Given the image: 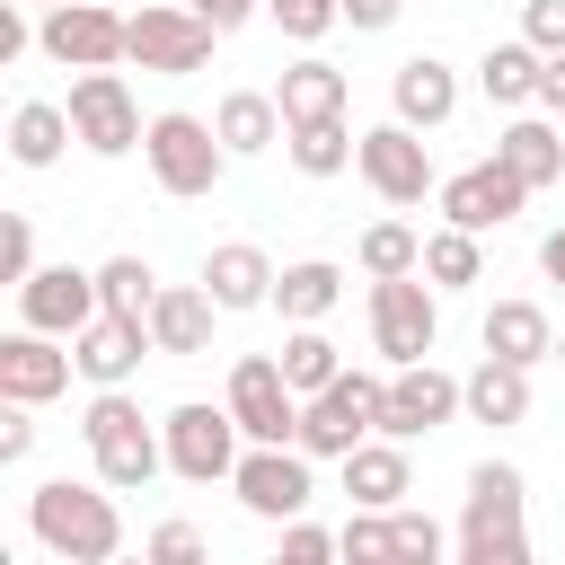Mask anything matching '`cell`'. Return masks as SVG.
<instances>
[{
	"label": "cell",
	"instance_id": "6da1fadb",
	"mask_svg": "<svg viewBox=\"0 0 565 565\" xmlns=\"http://www.w3.org/2000/svg\"><path fill=\"white\" fill-rule=\"evenodd\" d=\"M26 530H35V547L62 556V565H106V556H124V512H115V494H97V486H79V477H44V486L26 494Z\"/></svg>",
	"mask_w": 565,
	"mask_h": 565
},
{
	"label": "cell",
	"instance_id": "7a4b0ae2",
	"mask_svg": "<svg viewBox=\"0 0 565 565\" xmlns=\"http://www.w3.org/2000/svg\"><path fill=\"white\" fill-rule=\"evenodd\" d=\"M530 486L512 459H477L468 468V512H459V565H530Z\"/></svg>",
	"mask_w": 565,
	"mask_h": 565
},
{
	"label": "cell",
	"instance_id": "3957f363",
	"mask_svg": "<svg viewBox=\"0 0 565 565\" xmlns=\"http://www.w3.org/2000/svg\"><path fill=\"white\" fill-rule=\"evenodd\" d=\"M79 441H88V459H97V477L106 486H150L159 468H168V433H150L141 424V406L124 397V388H97L88 397V415H79Z\"/></svg>",
	"mask_w": 565,
	"mask_h": 565
},
{
	"label": "cell",
	"instance_id": "277c9868",
	"mask_svg": "<svg viewBox=\"0 0 565 565\" xmlns=\"http://www.w3.org/2000/svg\"><path fill=\"white\" fill-rule=\"evenodd\" d=\"M141 159H150L159 194H185V203H194V194H212V185L230 177V141H221V124H203V115H185V106L150 115Z\"/></svg>",
	"mask_w": 565,
	"mask_h": 565
},
{
	"label": "cell",
	"instance_id": "5b68a950",
	"mask_svg": "<svg viewBox=\"0 0 565 565\" xmlns=\"http://www.w3.org/2000/svg\"><path fill=\"white\" fill-rule=\"evenodd\" d=\"M35 44L62 71H115V62H132V9H115V0H62V9L35 18Z\"/></svg>",
	"mask_w": 565,
	"mask_h": 565
},
{
	"label": "cell",
	"instance_id": "8992f818",
	"mask_svg": "<svg viewBox=\"0 0 565 565\" xmlns=\"http://www.w3.org/2000/svg\"><path fill=\"white\" fill-rule=\"evenodd\" d=\"M380 406H388V380L380 371H335L318 397H300V450L309 459H344L353 441L380 433Z\"/></svg>",
	"mask_w": 565,
	"mask_h": 565
},
{
	"label": "cell",
	"instance_id": "52a82bcc",
	"mask_svg": "<svg viewBox=\"0 0 565 565\" xmlns=\"http://www.w3.org/2000/svg\"><path fill=\"white\" fill-rule=\"evenodd\" d=\"M371 344H380V362H433V344H441V282L433 274H380L371 282Z\"/></svg>",
	"mask_w": 565,
	"mask_h": 565
},
{
	"label": "cell",
	"instance_id": "ba28073f",
	"mask_svg": "<svg viewBox=\"0 0 565 565\" xmlns=\"http://www.w3.org/2000/svg\"><path fill=\"white\" fill-rule=\"evenodd\" d=\"M212 44H221V26H212L203 9H185V0H141V9H132V62L159 71V79L203 71Z\"/></svg>",
	"mask_w": 565,
	"mask_h": 565
},
{
	"label": "cell",
	"instance_id": "9c48e42d",
	"mask_svg": "<svg viewBox=\"0 0 565 565\" xmlns=\"http://www.w3.org/2000/svg\"><path fill=\"white\" fill-rule=\"evenodd\" d=\"M168 468L185 477V486H221L230 468H238V415H230V397L221 406H203V397H185V406H168Z\"/></svg>",
	"mask_w": 565,
	"mask_h": 565
},
{
	"label": "cell",
	"instance_id": "30bf717a",
	"mask_svg": "<svg viewBox=\"0 0 565 565\" xmlns=\"http://www.w3.org/2000/svg\"><path fill=\"white\" fill-rule=\"evenodd\" d=\"M353 168H362V185L380 194V203H424V194H441V177H433V150H424V132L415 124H371L362 132V150H353Z\"/></svg>",
	"mask_w": 565,
	"mask_h": 565
},
{
	"label": "cell",
	"instance_id": "8fae6325",
	"mask_svg": "<svg viewBox=\"0 0 565 565\" xmlns=\"http://www.w3.org/2000/svg\"><path fill=\"white\" fill-rule=\"evenodd\" d=\"M230 494L256 521H300L309 512V450L300 441H247L238 468H230Z\"/></svg>",
	"mask_w": 565,
	"mask_h": 565
},
{
	"label": "cell",
	"instance_id": "7c38bea8",
	"mask_svg": "<svg viewBox=\"0 0 565 565\" xmlns=\"http://www.w3.org/2000/svg\"><path fill=\"white\" fill-rule=\"evenodd\" d=\"M71 132H79V150H97V159H124V150H141V106H132V88H124V71H79L71 79Z\"/></svg>",
	"mask_w": 565,
	"mask_h": 565
},
{
	"label": "cell",
	"instance_id": "4fadbf2b",
	"mask_svg": "<svg viewBox=\"0 0 565 565\" xmlns=\"http://www.w3.org/2000/svg\"><path fill=\"white\" fill-rule=\"evenodd\" d=\"M230 415L247 441H300V388L282 380V353H238L230 362Z\"/></svg>",
	"mask_w": 565,
	"mask_h": 565
},
{
	"label": "cell",
	"instance_id": "5bb4252c",
	"mask_svg": "<svg viewBox=\"0 0 565 565\" xmlns=\"http://www.w3.org/2000/svg\"><path fill=\"white\" fill-rule=\"evenodd\" d=\"M450 415H468V388H459L441 362H397V371H388L380 433H397V441H424V433H441Z\"/></svg>",
	"mask_w": 565,
	"mask_h": 565
},
{
	"label": "cell",
	"instance_id": "9a60e30c",
	"mask_svg": "<svg viewBox=\"0 0 565 565\" xmlns=\"http://www.w3.org/2000/svg\"><path fill=\"white\" fill-rule=\"evenodd\" d=\"M71 371H79L71 335H44V327H18V335H0V397H18V406H44V397H62V388H71Z\"/></svg>",
	"mask_w": 565,
	"mask_h": 565
},
{
	"label": "cell",
	"instance_id": "2e32d148",
	"mask_svg": "<svg viewBox=\"0 0 565 565\" xmlns=\"http://www.w3.org/2000/svg\"><path fill=\"white\" fill-rule=\"evenodd\" d=\"M97 309H106V300H97V274H79V265H35V274L18 282V327L79 335Z\"/></svg>",
	"mask_w": 565,
	"mask_h": 565
},
{
	"label": "cell",
	"instance_id": "e0dca14e",
	"mask_svg": "<svg viewBox=\"0 0 565 565\" xmlns=\"http://www.w3.org/2000/svg\"><path fill=\"white\" fill-rule=\"evenodd\" d=\"M521 203H530V185H521L503 159H477V168L441 177V221H459V230H503Z\"/></svg>",
	"mask_w": 565,
	"mask_h": 565
},
{
	"label": "cell",
	"instance_id": "ac0fdd59",
	"mask_svg": "<svg viewBox=\"0 0 565 565\" xmlns=\"http://www.w3.org/2000/svg\"><path fill=\"white\" fill-rule=\"evenodd\" d=\"M71 353H79V380H97V388H124V380L141 371V353H159V344H150V327H141V318H115V309H97V318L71 335Z\"/></svg>",
	"mask_w": 565,
	"mask_h": 565
},
{
	"label": "cell",
	"instance_id": "d6986e66",
	"mask_svg": "<svg viewBox=\"0 0 565 565\" xmlns=\"http://www.w3.org/2000/svg\"><path fill=\"white\" fill-rule=\"evenodd\" d=\"M388 106H397V124H415V132H441V124L459 115V71H450L441 53H415V62H397V79H388Z\"/></svg>",
	"mask_w": 565,
	"mask_h": 565
},
{
	"label": "cell",
	"instance_id": "ffe728a7",
	"mask_svg": "<svg viewBox=\"0 0 565 565\" xmlns=\"http://www.w3.org/2000/svg\"><path fill=\"white\" fill-rule=\"evenodd\" d=\"M335 468H344V494H353V503H371V512H397V503H406V486H415V468H406V441H397V433L353 441Z\"/></svg>",
	"mask_w": 565,
	"mask_h": 565
},
{
	"label": "cell",
	"instance_id": "44dd1931",
	"mask_svg": "<svg viewBox=\"0 0 565 565\" xmlns=\"http://www.w3.org/2000/svg\"><path fill=\"white\" fill-rule=\"evenodd\" d=\"M212 291L203 282H159V300H150V344L159 353H177V362H194V353H212Z\"/></svg>",
	"mask_w": 565,
	"mask_h": 565
},
{
	"label": "cell",
	"instance_id": "7402d4cb",
	"mask_svg": "<svg viewBox=\"0 0 565 565\" xmlns=\"http://www.w3.org/2000/svg\"><path fill=\"white\" fill-rule=\"evenodd\" d=\"M274 256L265 247H247V238H230V247H212L203 256V291L221 300V309H274Z\"/></svg>",
	"mask_w": 565,
	"mask_h": 565
},
{
	"label": "cell",
	"instance_id": "603a6c76",
	"mask_svg": "<svg viewBox=\"0 0 565 565\" xmlns=\"http://www.w3.org/2000/svg\"><path fill=\"white\" fill-rule=\"evenodd\" d=\"M494 159L539 194V185H556V177H565V132H556L547 115H512V124H503V141H494Z\"/></svg>",
	"mask_w": 565,
	"mask_h": 565
},
{
	"label": "cell",
	"instance_id": "cb8c5ba5",
	"mask_svg": "<svg viewBox=\"0 0 565 565\" xmlns=\"http://www.w3.org/2000/svg\"><path fill=\"white\" fill-rule=\"evenodd\" d=\"M477 335H486V353H503V362H530V371L556 353V327H547V309H539V300H494Z\"/></svg>",
	"mask_w": 565,
	"mask_h": 565
},
{
	"label": "cell",
	"instance_id": "d4e9b609",
	"mask_svg": "<svg viewBox=\"0 0 565 565\" xmlns=\"http://www.w3.org/2000/svg\"><path fill=\"white\" fill-rule=\"evenodd\" d=\"M344 97H353V79L335 71V62H291L282 71V88H274V106H282V124H318V115H344Z\"/></svg>",
	"mask_w": 565,
	"mask_h": 565
},
{
	"label": "cell",
	"instance_id": "484cf974",
	"mask_svg": "<svg viewBox=\"0 0 565 565\" xmlns=\"http://www.w3.org/2000/svg\"><path fill=\"white\" fill-rule=\"evenodd\" d=\"M212 124H221L230 159H256V150L282 141V106H274V88H230V97L212 106Z\"/></svg>",
	"mask_w": 565,
	"mask_h": 565
},
{
	"label": "cell",
	"instance_id": "4316f807",
	"mask_svg": "<svg viewBox=\"0 0 565 565\" xmlns=\"http://www.w3.org/2000/svg\"><path fill=\"white\" fill-rule=\"evenodd\" d=\"M335 300H344V265H327V256H300V265L274 274V309H282L291 327H318Z\"/></svg>",
	"mask_w": 565,
	"mask_h": 565
},
{
	"label": "cell",
	"instance_id": "83f0119b",
	"mask_svg": "<svg viewBox=\"0 0 565 565\" xmlns=\"http://www.w3.org/2000/svg\"><path fill=\"white\" fill-rule=\"evenodd\" d=\"M459 388H468V415H477V424H521V415H530V362L486 353Z\"/></svg>",
	"mask_w": 565,
	"mask_h": 565
},
{
	"label": "cell",
	"instance_id": "f1b7e54d",
	"mask_svg": "<svg viewBox=\"0 0 565 565\" xmlns=\"http://www.w3.org/2000/svg\"><path fill=\"white\" fill-rule=\"evenodd\" d=\"M539 71H547V53H539L530 35H512V44H486L477 88H486L494 106H539Z\"/></svg>",
	"mask_w": 565,
	"mask_h": 565
},
{
	"label": "cell",
	"instance_id": "f546056e",
	"mask_svg": "<svg viewBox=\"0 0 565 565\" xmlns=\"http://www.w3.org/2000/svg\"><path fill=\"white\" fill-rule=\"evenodd\" d=\"M71 141H79V132H71V106H53V97H26V106L9 115V159H18V168H53Z\"/></svg>",
	"mask_w": 565,
	"mask_h": 565
},
{
	"label": "cell",
	"instance_id": "4dcf8cb0",
	"mask_svg": "<svg viewBox=\"0 0 565 565\" xmlns=\"http://www.w3.org/2000/svg\"><path fill=\"white\" fill-rule=\"evenodd\" d=\"M282 150H291L300 177H344L362 132H344V115H318V124H282Z\"/></svg>",
	"mask_w": 565,
	"mask_h": 565
},
{
	"label": "cell",
	"instance_id": "1f68e13d",
	"mask_svg": "<svg viewBox=\"0 0 565 565\" xmlns=\"http://www.w3.org/2000/svg\"><path fill=\"white\" fill-rule=\"evenodd\" d=\"M424 274H433L441 291H468V282H486V230H459V221H441V230L424 238Z\"/></svg>",
	"mask_w": 565,
	"mask_h": 565
},
{
	"label": "cell",
	"instance_id": "d6a6232c",
	"mask_svg": "<svg viewBox=\"0 0 565 565\" xmlns=\"http://www.w3.org/2000/svg\"><path fill=\"white\" fill-rule=\"evenodd\" d=\"M97 300H106L115 318H141V327H150V300H159V274H150L141 256H106V265H97Z\"/></svg>",
	"mask_w": 565,
	"mask_h": 565
},
{
	"label": "cell",
	"instance_id": "836d02e7",
	"mask_svg": "<svg viewBox=\"0 0 565 565\" xmlns=\"http://www.w3.org/2000/svg\"><path fill=\"white\" fill-rule=\"evenodd\" d=\"M353 256H362V274H371V282H380V274H424V238H415L406 221H371Z\"/></svg>",
	"mask_w": 565,
	"mask_h": 565
},
{
	"label": "cell",
	"instance_id": "e575fe53",
	"mask_svg": "<svg viewBox=\"0 0 565 565\" xmlns=\"http://www.w3.org/2000/svg\"><path fill=\"white\" fill-rule=\"evenodd\" d=\"M335 371H344V353H335V344H327L318 327H291V335H282V380H291L300 397H318V388H327Z\"/></svg>",
	"mask_w": 565,
	"mask_h": 565
},
{
	"label": "cell",
	"instance_id": "d590c367",
	"mask_svg": "<svg viewBox=\"0 0 565 565\" xmlns=\"http://www.w3.org/2000/svg\"><path fill=\"white\" fill-rule=\"evenodd\" d=\"M335 547H344L353 565H397V521L371 512V503H353V521L335 530Z\"/></svg>",
	"mask_w": 565,
	"mask_h": 565
},
{
	"label": "cell",
	"instance_id": "8d00e7d4",
	"mask_svg": "<svg viewBox=\"0 0 565 565\" xmlns=\"http://www.w3.org/2000/svg\"><path fill=\"white\" fill-rule=\"evenodd\" d=\"M265 18H274L291 44H318V35L344 18V0H265Z\"/></svg>",
	"mask_w": 565,
	"mask_h": 565
},
{
	"label": "cell",
	"instance_id": "74e56055",
	"mask_svg": "<svg viewBox=\"0 0 565 565\" xmlns=\"http://www.w3.org/2000/svg\"><path fill=\"white\" fill-rule=\"evenodd\" d=\"M388 521H397V565H433V556H441V547H450V539H441V521H433V512H406V503H397V512H388Z\"/></svg>",
	"mask_w": 565,
	"mask_h": 565
},
{
	"label": "cell",
	"instance_id": "f35d334b",
	"mask_svg": "<svg viewBox=\"0 0 565 565\" xmlns=\"http://www.w3.org/2000/svg\"><path fill=\"white\" fill-rule=\"evenodd\" d=\"M26 274H35V221L9 212L0 221V282H26Z\"/></svg>",
	"mask_w": 565,
	"mask_h": 565
},
{
	"label": "cell",
	"instance_id": "ab89813d",
	"mask_svg": "<svg viewBox=\"0 0 565 565\" xmlns=\"http://www.w3.org/2000/svg\"><path fill=\"white\" fill-rule=\"evenodd\" d=\"M327 556H344L318 521H282V565H327Z\"/></svg>",
	"mask_w": 565,
	"mask_h": 565
},
{
	"label": "cell",
	"instance_id": "60d3db41",
	"mask_svg": "<svg viewBox=\"0 0 565 565\" xmlns=\"http://www.w3.org/2000/svg\"><path fill=\"white\" fill-rule=\"evenodd\" d=\"M521 35L539 53H565V0H521Z\"/></svg>",
	"mask_w": 565,
	"mask_h": 565
},
{
	"label": "cell",
	"instance_id": "b9f144b4",
	"mask_svg": "<svg viewBox=\"0 0 565 565\" xmlns=\"http://www.w3.org/2000/svg\"><path fill=\"white\" fill-rule=\"evenodd\" d=\"M150 556H159V565H194V556H203V530H194V521H159V530H150Z\"/></svg>",
	"mask_w": 565,
	"mask_h": 565
},
{
	"label": "cell",
	"instance_id": "7bdbcfd3",
	"mask_svg": "<svg viewBox=\"0 0 565 565\" xmlns=\"http://www.w3.org/2000/svg\"><path fill=\"white\" fill-rule=\"evenodd\" d=\"M26 450H35V424H26V406L9 397V415H0V468H18Z\"/></svg>",
	"mask_w": 565,
	"mask_h": 565
},
{
	"label": "cell",
	"instance_id": "ee69618b",
	"mask_svg": "<svg viewBox=\"0 0 565 565\" xmlns=\"http://www.w3.org/2000/svg\"><path fill=\"white\" fill-rule=\"evenodd\" d=\"M35 44V26H26V0H0V62H18Z\"/></svg>",
	"mask_w": 565,
	"mask_h": 565
},
{
	"label": "cell",
	"instance_id": "f6af8a7d",
	"mask_svg": "<svg viewBox=\"0 0 565 565\" xmlns=\"http://www.w3.org/2000/svg\"><path fill=\"white\" fill-rule=\"evenodd\" d=\"M397 9H406V0H344V26L380 35V26H397Z\"/></svg>",
	"mask_w": 565,
	"mask_h": 565
},
{
	"label": "cell",
	"instance_id": "bcb514c9",
	"mask_svg": "<svg viewBox=\"0 0 565 565\" xmlns=\"http://www.w3.org/2000/svg\"><path fill=\"white\" fill-rule=\"evenodd\" d=\"M185 9H203V18L221 26V35H238V26H247V18L265 9V0H185Z\"/></svg>",
	"mask_w": 565,
	"mask_h": 565
},
{
	"label": "cell",
	"instance_id": "7dc6e473",
	"mask_svg": "<svg viewBox=\"0 0 565 565\" xmlns=\"http://www.w3.org/2000/svg\"><path fill=\"white\" fill-rule=\"evenodd\" d=\"M539 106L565 115V53H547V71H539Z\"/></svg>",
	"mask_w": 565,
	"mask_h": 565
},
{
	"label": "cell",
	"instance_id": "c3c4849f",
	"mask_svg": "<svg viewBox=\"0 0 565 565\" xmlns=\"http://www.w3.org/2000/svg\"><path fill=\"white\" fill-rule=\"evenodd\" d=\"M539 274H547V282H556V291H565V221H556V230H547V238H539Z\"/></svg>",
	"mask_w": 565,
	"mask_h": 565
},
{
	"label": "cell",
	"instance_id": "681fc988",
	"mask_svg": "<svg viewBox=\"0 0 565 565\" xmlns=\"http://www.w3.org/2000/svg\"><path fill=\"white\" fill-rule=\"evenodd\" d=\"M26 9H62V0H26Z\"/></svg>",
	"mask_w": 565,
	"mask_h": 565
},
{
	"label": "cell",
	"instance_id": "f907efd6",
	"mask_svg": "<svg viewBox=\"0 0 565 565\" xmlns=\"http://www.w3.org/2000/svg\"><path fill=\"white\" fill-rule=\"evenodd\" d=\"M556 362H565V335H556Z\"/></svg>",
	"mask_w": 565,
	"mask_h": 565
}]
</instances>
